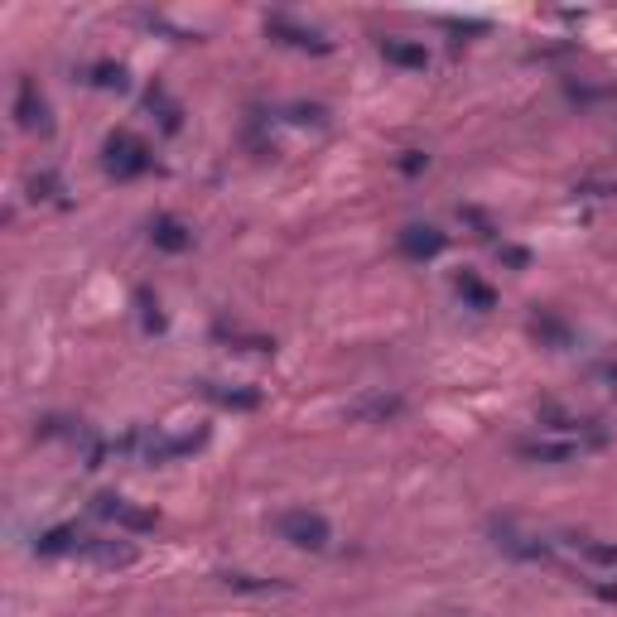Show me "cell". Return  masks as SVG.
<instances>
[{
	"instance_id": "6da1fadb",
	"label": "cell",
	"mask_w": 617,
	"mask_h": 617,
	"mask_svg": "<svg viewBox=\"0 0 617 617\" xmlns=\"http://www.w3.org/2000/svg\"><path fill=\"white\" fill-rule=\"evenodd\" d=\"M102 169H107L116 184H131V179H145L155 169V155L145 140H135L131 131H111L102 140Z\"/></svg>"
},
{
	"instance_id": "7a4b0ae2",
	"label": "cell",
	"mask_w": 617,
	"mask_h": 617,
	"mask_svg": "<svg viewBox=\"0 0 617 617\" xmlns=\"http://www.w3.org/2000/svg\"><path fill=\"white\" fill-rule=\"evenodd\" d=\"M275 536L285 540V545H295V550H314V555H319V550H328V545H333V526H328V521H323L319 511H280V516H275Z\"/></svg>"
},
{
	"instance_id": "3957f363",
	"label": "cell",
	"mask_w": 617,
	"mask_h": 617,
	"mask_svg": "<svg viewBox=\"0 0 617 617\" xmlns=\"http://www.w3.org/2000/svg\"><path fill=\"white\" fill-rule=\"evenodd\" d=\"M536 420H540V430L564 434L569 444H603V439H608V430H603V425H598L593 415H574L569 405H555V401L540 405Z\"/></svg>"
},
{
	"instance_id": "277c9868",
	"label": "cell",
	"mask_w": 617,
	"mask_h": 617,
	"mask_svg": "<svg viewBox=\"0 0 617 617\" xmlns=\"http://www.w3.org/2000/svg\"><path fill=\"white\" fill-rule=\"evenodd\" d=\"M92 511H97L102 521H111L116 531H126V536H150V531L160 526V516L150 507H135L131 497H116V492H97V497H92Z\"/></svg>"
},
{
	"instance_id": "5b68a950",
	"label": "cell",
	"mask_w": 617,
	"mask_h": 617,
	"mask_svg": "<svg viewBox=\"0 0 617 617\" xmlns=\"http://www.w3.org/2000/svg\"><path fill=\"white\" fill-rule=\"evenodd\" d=\"M208 444V434L198 430V434H131L121 449H135V454L145 458V463H169V458H184L193 454V449H203Z\"/></svg>"
},
{
	"instance_id": "8992f818",
	"label": "cell",
	"mask_w": 617,
	"mask_h": 617,
	"mask_svg": "<svg viewBox=\"0 0 617 617\" xmlns=\"http://www.w3.org/2000/svg\"><path fill=\"white\" fill-rule=\"evenodd\" d=\"M266 34L285 49H299V54H333V39H323L319 29L299 25L290 15H266Z\"/></svg>"
},
{
	"instance_id": "52a82bcc",
	"label": "cell",
	"mask_w": 617,
	"mask_h": 617,
	"mask_svg": "<svg viewBox=\"0 0 617 617\" xmlns=\"http://www.w3.org/2000/svg\"><path fill=\"white\" fill-rule=\"evenodd\" d=\"M396 242H401V256H405V261H434V256H444L449 237H444L434 222H405Z\"/></svg>"
},
{
	"instance_id": "ba28073f",
	"label": "cell",
	"mask_w": 617,
	"mask_h": 617,
	"mask_svg": "<svg viewBox=\"0 0 617 617\" xmlns=\"http://www.w3.org/2000/svg\"><path fill=\"white\" fill-rule=\"evenodd\" d=\"M492 536H497V550H502V555H511V560H526V564H550V560H555L545 540L526 536V531H516L511 521L492 526Z\"/></svg>"
},
{
	"instance_id": "9c48e42d",
	"label": "cell",
	"mask_w": 617,
	"mask_h": 617,
	"mask_svg": "<svg viewBox=\"0 0 617 617\" xmlns=\"http://www.w3.org/2000/svg\"><path fill=\"white\" fill-rule=\"evenodd\" d=\"M15 121H20L25 131H54L49 102H44V92H39L34 78H20V87H15Z\"/></svg>"
},
{
	"instance_id": "30bf717a",
	"label": "cell",
	"mask_w": 617,
	"mask_h": 617,
	"mask_svg": "<svg viewBox=\"0 0 617 617\" xmlns=\"http://www.w3.org/2000/svg\"><path fill=\"white\" fill-rule=\"evenodd\" d=\"M150 246H155V251H164V256H184L188 246H193V227H188V222H179L174 213L150 217Z\"/></svg>"
},
{
	"instance_id": "8fae6325",
	"label": "cell",
	"mask_w": 617,
	"mask_h": 617,
	"mask_svg": "<svg viewBox=\"0 0 617 617\" xmlns=\"http://www.w3.org/2000/svg\"><path fill=\"white\" fill-rule=\"evenodd\" d=\"M78 560H92V564H102V569H126V564H135V545H131V540L82 536Z\"/></svg>"
},
{
	"instance_id": "7c38bea8",
	"label": "cell",
	"mask_w": 617,
	"mask_h": 617,
	"mask_svg": "<svg viewBox=\"0 0 617 617\" xmlns=\"http://www.w3.org/2000/svg\"><path fill=\"white\" fill-rule=\"evenodd\" d=\"M376 49L386 63H396L405 73H425L430 68V49L425 44H415V39H396V34H386V39H376Z\"/></svg>"
},
{
	"instance_id": "4fadbf2b",
	"label": "cell",
	"mask_w": 617,
	"mask_h": 617,
	"mask_svg": "<svg viewBox=\"0 0 617 617\" xmlns=\"http://www.w3.org/2000/svg\"><path fill=\"white\" fill-rule=\"evenodd\" d=\"M198 391L222 410H261V391L256 386H232V381H198Z\"/></svg>"
},
{
	"instance_id": "5bb4252c",
	"label": "cell",
	"mask_w": 617,
	"mask_h": 617,
	"mask_svg": "<svg viewBox=\"0 0 617 617\" xmlns=\"http://www.w3.org/2000/svg\"><path fill=\"white\" fill-rule=\"evenodd\" d=\"M454 290H458V299H463L468 309H478V314L497 309V290L487 285L483 275H473V270H458V275H454Z\"/></svg>"
},
{
	"instance_id": "9a60e30c",
	"label": "cell",
	"mask_w": 617,
	"mask_h": 617,
	"mask_svg": "<svg viewBox=\"0 0 617 617\" xmlns=\"http://www.w3.org/2000/svg\"><path fill=\"white\" fill-rule=\"evenodd\" d=\"M405 410L401 396H386V391H376V396H362V401H352L348 405V415L352 420H372V425H381V420H396Z\"/></svg>"
},
{
	"instance_id": "2e32d148",
	"label": "cell",
	"mask_w": 617,
	"mask_h": 617,
	"mask_svg": "<svg viewBox=\"0 0 617 617\" xmlns=\"http://www.w3.org/2000/svg\"><path fill=\"white\" fill-rule=\"evenodd\" d=\"M516 454L531 458V463H569L579 454V444H569V439H526V444H516Z\"/></svg>"
},
{
	"instance_id": "e0dca14e",
	"label": "cell",
	"mask_w": 617,
	"mask_h": 617,
	"mask_svg": "<svg viewBox=\"0 0 617 617\" xmlns=\"http://www.w3.org/2000/svg\"><path fill=\"white\" fill-rule=\"evenodd\" d=\"M145 107L155 111V121H160L164 135H174L179 126H184V107H179V102H174L164 87H150V92H145Z\"/></svg>"
},
{
	"instance_id": "ac0fdd59",
	"label": "cell",
	"mask_w": 617,
	"mask_h": 617,
	"mask_svg": "<svg viewBox=\"0 0 617 617\" xmlns=\"http://www.w3.org/2000/svg\"><path fill=\"white\" fill-rule=\"evenodd\" d=\"M82 550V531L78 526H54L34 540V555H78Z\"/></svg>"
},
{
	"instance_id": "d6986e66",
	"label": "cell",
	"mask_w": 617,
	"mask_h": 617,
	"mask_svg": "<svg viewBox=\"0 0 617 617\" xmlns=\"http://www.w3.org/2000/svg\"><path fill=\"white\" fill-rule=\"evenodd\" d=\"M564 545H569L574 555L593 560V564H617V545H613V540H598V536H579V531H569V536H564Z\"/></svg>"
},
{
	"instance_id": "ffe728a7",
	"label": "cell",
	"mask_w": 617,
	"mask_h": 617,
	"mask_svg": "<svg viewBox=\"0 0 617 617\" xmlns=\"http://www.w3.org/2000/svg\"><path fill=\"white\" fill-rule=\"evenodd\" d=\"M531 333H536L540 343H550V348H569V343H574V333H569V323L564 319H555V314H550V309H540L536 319H531Z\"/></svg>"
},
{
	"instance_id": "44dd1931",
	"label": "cell",
	"mask_w": 617,
	"mask_h": 617,
	"mask_svg": "<svg viewBox=\"0 0 617 617\" xmlns=\"http://www.w3.org/2000/svg\"><path fill=\"white\" fill-rule=\"evenodd\" d=\"M29 198H34V203H58V208L68 203V198H63V179H58L54 169L29 174Z\"/></svg>"
},
{
	"instance_id": "7402d4cb",
	"label": "cell",
	"mask_w": 617,
	"mask_h": 617,
	"mask_svg": "<svg viewBox=\"0 0 617 617\" xmlns=\"http://www.w3.org/2000/svg\"><path fill=\"white\" fill-rule=\"evenodd\" d=\"M87 82H92V87H102V92H126V68H121V63H92V68H87Z\"/></svg>"
},
{
	"instance_id": "603a6c76",
	"label": "cell",
	"mask_w": 617,
	"mask_h": 617,
	"mask_svg": "<svg viewBox=\"0 0 617 617\" xmlns=\"http://www.w3.org/2000/svg\"><path fill=\"white\" fill-rule=\"evenodd\" d=\"M222 584L237 593H270V589H285V584H275V579H256V574H222Z\"/></svg>"
},
{
	"instance_id": "cb8c5ba5",
	"label": "cell",
	"mask_w": 617,
	"mask_h": 617,
	"mask_svg": "<svg viewBox=\"0 0 617 617\" xmlns=\"http://www.w3.org/2000/svg\"><path fill=\"white\" fill-rule=\"evenodd\" d=\"M135 304H140V319H145V333H164V314H160V304L150 299V290H135Z\"/></svg>"
},
{
	"instance_id": "d4e9b609",
	"label": "cell",
	"mask_w": 617,
	"mask_h": 617,
	"mask_svg": "<svg viewBox=\"0 0 617 617\" xmlns=\"http://www.w3.org/2000/svg\"><path fill=\"white\" fill-rule=\"evenodd\" d=\"M430 169V155L425 150H405L401 155V174H425Z\"/></svg>"
},
{
	"instance_id": "484cf974",
	"label": "cell",
	"mask_w": 617,
	"mask_h": 617,
	"mask_svg": "<svg viewBox=\"0 0 617 617\" xmlns=\"http://www.w3.org/2000/svg\"><path fill=\"white\" fill-rule=\"evenodd\" d=\"M598 381H603L608 391H617V362H603V367H598Z\"/></svg>"
},
{
	"instance_id": "4316f807",
	"label": "cell",
	"mask_w": 617,
	"mask_h": 617,
	"mask_svg": "<svg viewBox=\"0 0 617 617\" xmlns=\"http://www.w3.org/2000/svg\"><path fill=\"white\" fill-rule=\"evenodd\" d=\"M593 593H598V598H608V603H617V584H593Z\"/></svg>"
}]
</instances>
